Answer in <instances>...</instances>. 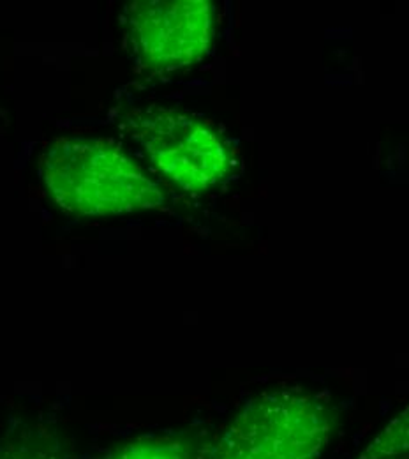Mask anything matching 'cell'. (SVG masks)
<instances>
[{
	"label": "cell",
	"mask_w": 409,
	"mask_h": 459,
	"mask_svg": "<svg viewBox=\"0 0 409 459\" xmlns=\"http://www.w3.org/2000/svg\"><path fill=\"white\" fill-rule=\"evenodd\" d=\"M127 48L152 73H170L205 57L214 34L207 0H140L125 9Z\"/></svg>",
	"instance_id": "277c9868"
},
{
	"label": "cell",
	"mask_w": 409,
	"mask_h": 459,
	"mask_svg": "<svg viewBox=\"0 0 409 459\" xmlns=\"http://www.w3.org/2000/svg\"><path fill=\"white\" fill-rule=\"evenodd\" d=\"M54 200L71 216H117L163 205V189L108 138H60L41 158Z\"/></svg>",
	"instance_id": "6da1fadb"
},
{
	"label": "cell",
	"mask_w": 409,
	"mask_h": 459,
	"mask_svg": "<svg viewBox=\"0 0 409 459\" xmlns=\"http://www.w3.org/2000/svg\"><path fill=\"white\" fill-rule=\"evenodd\" d=\"M129 126L156 172L183 191H209L230 172L228 147L205 118L159 108L129 118Z\"/></svg>",
	"instance_id": "3957f363"
},
{
	"label": "cell",
	"mask_w": 409,
	"mask_h": 459,
	"mask_svg": "<svg viewBox=\"0 0 409 459\" xmlns=\"http://www.w3.org/2000/svg\"><path fill=\"white\" fill-rule=\"evenodd\" d=\"M334 429L330 406L303 389H277L247 403L209 459H320Z\"/></svg>",
	"instance_id": "7a4b0ae2"
},
{
	"label": "cell",
	"mask_w": 409,
	"mask_h": 459,
	"mask_svg": "<svg viewBox=\"0 0 409 459\" xmlns=\"http://www.w3.org/2000/svg\"><path fill=\"white\" fill-rule=\"evenodd\" d=\"M108 459H191L189 449L175 438H161L131 444L118 449Z\"/></svg>",
	"instance_id": "5b68a950"
},
{
	"label": "cell",
	"mask_w": 409,
	"mask_h": 459,
	"mask_svg": "<svg viewBox=\"0 0 409 459\" xmlns=\"http://www.w3.org/2000/svg\"><path fill=\"white\" fill-rule=\"evenodd\" d=\"M0 459H60L54 451L38 446H21L16 449H9Z\"/></svg>",
	"instance_id": "8992f818"
}]
</instances>
